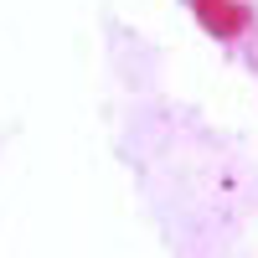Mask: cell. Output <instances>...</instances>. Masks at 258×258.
I'll return each instance as SVG.
<instances>
[]
</instances>
